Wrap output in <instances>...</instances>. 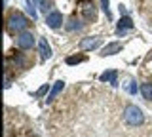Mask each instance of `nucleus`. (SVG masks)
Masks as SVG:
<instances>
[{
  "mask_svg": "<svg viewBox=\"0 0 152 137\" xmlns=\"http://www.w3.org/2000/svg\"><path fill=\"white\" fill-rule=\"evenodd\" d=\"M124 120L129 126H139L145 120V114H142V111L137 105H127L124 108Z\"/></svg>",
  "mask_w": 152,
  "mask_h": 137,
  "instance_id": "nucleus-1",
  "label": "nucleus"
},
{
  "mask_svg": "<svg viewBox=\"0 0 152 137\" xmlns=\"http://www.w3.org/2000/svg\"><path fill=\"white\" fill-rule=\"evenodd\" d=\"M27 25H28V21L23 13H12L8 19V31L10 32H19L21 34V32H25Z\"/></svg>",
  "mask_w": 152,
  "mask_h": 137,
  "instance_id": "nucleus-2",
  "label": "nucleus"
},
{
  "mask_svg": "<svg viewBox=\"0 0 152 137\" xmlns=\"http://www.w3.org/2000/svg\"><path fill=\"white\" fill-rule=\"evenodd\" d=\"M15 42H17V46L21 50H31L32 46H34V36H32V32L25 31V32H21V34L15 38Z\"/></svg>",
  "mask_w": 152,
  "mask_h": 137,
  "instance_id": "nucleus-3",
  "label": "nucleus"
},
{
  "mask_svg": "<svg viewBox=\"0 0 152 137\" xmlns=\"http://www.w3.org/2000/svg\"><path fill=\"white\" fill-rule=\"evenodd\" d=\"M80 13H82L84 19H88V21L95 19V6H93L91 0H82V2H80Z\"/></svg>",
  "mask_w": 152,
  "mask_h": 137,
  "instance_id": "nucleus-4",
  "label": "nucleus"
},
{
  "mask_svg": "<svg viewBox=\"0 0 152 137\" xmlns=\"http://www.w3.org/2000/svg\"><path fill=\"white\" fill-rule=\"evenodd\" d=\"M46 23H48V27H50V29H59V27L63 25V15H61V12H51V13H48Z\"/></svg>",
  "mask_w": 152,
  "mask_h": 137,
  "instance_id": "nucleus-5",
  "label": "nucleus"
},
{
  "mask_svg": "<svg viewBox=\"0 0 152 137\" xmlns=\"http://www.w3.org/2000/svg\"><path fill=\"white\" fill-rule=\"evenodd\" d=\"M101 46V38H97V36H88V38H82L80 42V50H95Z\"/></svg>",
  "mask_w": 152,
  "mask_h": 137,
  "instance_id": "nucleus-6",
  "label": "nucleus"
},
{
  "mask_svg": "<svg viewBox=\"0 0 152 137\" xmlns=\"http://www.w3.org/2000/svg\"><path fill=\"white\" fill-rule=\"evenodd\" d=\"M38 50H40V57L44 61L51 57V48H50V44L46 42V38H40V42H38Z\"/></svg>",
  "mask_w": 152,
  "mask_h": 137,
  "instance_id": "nucleus-7",
  "label": "nucleus"
},
{
  "mask_svg": "<svg viewBox=\"0 0 152 137\" xmlns=\"http://www.w3.org/2000/svg\"><path fill=\"white\" fill-rule=\"evenodd\" d=\"M120 50H122V44H120V42H110V44H107L101 50V55H114V53H118Z\"/></svg>",
  "mask_w": 152,
  "mask_h": 137,
  "instance_id": "nucleus-8",
  "label": "nucleus"
},
{
  "mask_svg": "<svg viewBox=\"0 0 152 137\" xmlns=\"http://www.w3.org/2000/svg\"><path fill=\"white\" fill-rule=\"evenodd\" d=\"M10 59L13 61V65H15L17 69H25V67H27V63H28V61H27V57H25L23 53H19V51H15V53H13Z\"/></svg>",
  "mask_w": 152,
  "mask_h": 137,
  "instance_id": "nucleus-9",
  "label": "nucleus"
},
{
  "mask_svg": "<svg viewBox=\"0 0 152 137\" xmlns=\"http://www.w3.org/2000/svg\"><path fill=\"white\" fill-rule=\"evenodd\" d=\"M116 76H118V73H116V70H107V73H103L101 76H99V80H101V82H110L112 86H118Z\"/></svg>",
  "mask_w": 152,
  "mask_h": 137,
  "instance_id": "nucleus-10",
  "label": "nucleus"
},
{
  "mask_svg": "<svg viewBox=\"0 0 152 137\" xmlns=\"http://www.w3.org/2000/svg\"><path fill=\"white\" fill-rule=\"evenodd\" d=\"M63 88H65V82H63V80H57L55 86H53V89L50 92V97H48V101H53V99L59 95L61 92H63Z\"/></svg>",
  "mask_w": 152,
  "mask_h": 137,
  "instance_id": "nucleus-11",
  "label": "nucleus"
},
{
  "mask_svg": "<svg viewBox=\"0 0 152 137\" xmlns=\"http://www.w3.org/2000/svg\"><path fill=\"white\" fill-rule=\"evenodd\" d=\"M133 27V21H131V17L129 15H124L120 23H118V32H122V31H127V29H131Z\"/></svg>",
  "mask_w": 152,
  "mask_h": 137,
  "instance_id": "nucleus-12",
  "label": "nucleus"
},
{
  "mask_svg": "<svg viewBox=\"0 0 152 137\" xmlns=\"http://www.w3.org/2000/svg\"><path fill=\"white\" fill-rule=\"evenodd\" d=\"M141 93H142V97H145L146 101H152V84L150 82H145L141 86Z\"/></svg>",
  "mask_w": 152,
  "mask_h": 137,
  "instance_id": "nucleus-13",
  "label": "nucleus"
},
{
  "mask_svg": "<svg viewBox=\"0 0 152 137\" xmlns=\"http://www.w3.org/2000/svg\"><path fill=\"white\" fill-rule=\"evenodd\" d=\"M80 29H82V23H80V19H76V17L72 15L69 19V23H66V31L72 32V31H80Z\"/></svg>",
  "mask_w": 152,
  "mask_h": 137,
  "instance_id": "nucleus-14",
  "label": "nucleus"
},
{
  "mask_svg": "<svg viewBox=\"0 0 152 137\" xmlns=\"http://www.w3.org/2000/svg\"><path fill=\"white\" fill-rule=\"evenodd\" d=\"M36 4H38V0H27V10H28L32 19L36 17Z\"/></svg>",
  "mask_w": 152,
  "mask_h": 137,
  "instance_id": "nucleus-15",
  "label": "nucleus"
},
{
  "mask_svg": "<svg viewBox=\"0 0 152 137\" xmlns=\"http://www.w3.org/2000/svg\"><path fill=\"white\" fill-rule=\"evenodd\" d=\"M38 6H40V10L42 12H50L51 13V8H53V6H51V0H38Z\"/></svg>",
  "mask_w": 152,
  "mask_h": 137,
  "instance_id": "nucleus-16",
  "label": "nucleus"
},
{
  "mask_svg": "<svg viewBox=\"0 0 152 137\" xmlns=\"http://www.w3.org/2000/svg\"><path fill=\"white\" fill-rule=\"evenodd\" d=\"M82 61H86L84 55H72V57H66V65H78Z\"/></svg>",
  "mask_w": 152,
  "mask_h": 137,
  "instance_id": "nucleus-17",
  "label": "nucleus"
},
{
  "mask_svg": "<svg viewBox=\"0 0 152 137\" xmlns=\"http://www.w3.org/2000/svg\"><path fill=\"white\" fill-rule=\"evenodd\" d=\"M127 92H129L131 95H135V93H137V82H135V80H131V82H129V86H127Z\"/></svg>",
  "mask_w": 152,
  "mask_h": 137,
  "instance_id": "nucleus-18",
  "label": "nucleus"
},
{
  "mask_svg": "<svg viewBox=\"0 0 152 137\" xmlns=\"http://www.w3.org/2000/svg\"><path fill=\"white\" fill-rule=\"evenodd\" d=\"M101 4H103V10H104V13H107V17L110 19V12H108V0H101Z\"/></svg>",
  "mask_w": 152,
  "mask_h": 137,
  "instance_id": "nucleus-19",
  "label": "nucleus"
},
{
  "mask_svg": "<svg viewBox=\"0 0 152 137\" xmlns=\"http://www.w3.org/2000/svg\"><path fill=\"white\" fill-rule=\"evenodd\" d=\"M48 89H50V86H48V84H44V86H42V88H40V89H38V92L34 93V95H36V97H40V95H44Z\"/></svg>",
  "mask_w": 152,
  "mask_h": 137,
  "instance_id": "nucleus-20",
  "label": "nucleus"
}]
</instances>
